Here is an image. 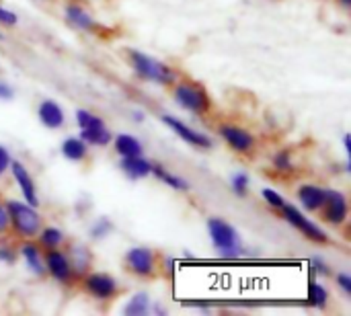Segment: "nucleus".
<instances>
[{
    "label": "nucleus",
    "mask_w": 351,
    "mask_h": 316,
    "mask_svg": "<svg viewBox=\"0 0 351 316\" xmlns=\"http://www.w3.org/2000/svg\"><path fill=\"white\" fill-rule=\"evenodd\" d=\"M173 99L181 109H185L197 117L210 115L212 105H214L208 88L202 82H195L191 78H183L173 84Z\"/></svg>",
    "instance_id": "obj_1"
},
{
    "label": "nucleus",
    "mask_w": 351,
    "mask_h": 316,
    "mask_svg": "<svg viewBox=\"0 0 351 316\" xmlns=\"http://www.w3.org/2000/svg\"><path fill=\"white\" fill-rule=\"evenodd\" d=\"M128 62L134 68L136 76H140L146 82H154L160 86H173L177 82V72L169 64L150 58L138 49H128Z\"/></svg>",
    "instance_id": "obj_2"
},
{
    "label": "nucleus",
    "mask_w": 351,
    "mask_h": 316,
    "mask_svg": "<svg viewBox=\"0 0 351 316\" xmlns=\"http://www.w3.org/2000/svg\"><path fill=\"white\" fill-rule=\"evenodd\" d=\"M8 210V220H10V232L25 241V239H35L39 230L43 228V218L37 212V208L29 206L27 202H6Z\"/></svg>",
    "instance_id": "obj_3"
},
{
    "label": "nucleus",
    "mask_w": 351,
    "mask_h": 316,
    "mask_svg": "<svg viewBox=\"0 0 351 316\" xmlns=\"http://www.w3.org/2000/svg\"><path fill=\"white\" fill-rule=\"evenodd\" d=\"M208 232L214 249L224 259H237L243 253V243L232 224H228L222 218H210L208 220Z\"/></svg>",
    "instance_id": "obj_4"
},
{
    "label": "nucleus",
    "mask_w": 351,
    "mask_h": 316,
    "mask_svg": "<svg viewBox=\"0 0 351 316\" xmlns=\"http://www.w3.org/2000/svg\"><path fill=\"white\" fill-rule=\"evenodd\" d=\"M123 267L134 278L152 280V278L158 276L160 261H158V255L152 249H148V247H132L123 255Z\"/></svg>",
    "instance_id": "obj_5"
},
{
    "label": "nucleus",
    "mask_w": 351,
    "mask_h": 316,
    "mask_svg": "<svg viewBox=\"0 0 351 316\" xmlns=\"http://www.w3.org/2000/svg\"><path fill=\"white\" fill-rule=\"evenodd\" d=\"M80 286H82V292L88 294L97 302H111L119 294L117 280L105 271H93V274L86 271L84 276H80Z\"/></svg>",
    "instance_id": "obj_6"
},
{
    "label": "nucleus",
    "mask_w": 351,
    "mask_h": 316,
    "mask_svg": "<svg viewBox=\"0 0 351 316\" xmlns=\"http://www.w3.org/2000/svg\"><path fill=\"white\" fill-rule=\"evenodd\" d=\"M218 134L220 138L224 140V144L234 152V154H241V156H253L255 150H257V140L255 136L239 125V123H220L218 125Z\"/></svg>",
    "instance_id": "obj_7"
},
{
    "label": "nucleus",
    "mask_w": 351,
    "mask_h": 316,
    "mask_svg": "<svg viewBox=\"0 0 351 316\" xmlns=\"http://www.w3.org/2000/svg\"><path fill=\"white\" fill-rule=\"evenodd\" d=\"M280 214H282V218L290 224V226H294L302 236H306L311 243H315V245H327L329 243V234L319 226V224H315L313 220H308L296 206H290V204H284V208L282 210H278Z\"/></svg>",
    "instance_id": "obj_8"
},
{
    "label": "nucleus",
    "mask_w": 351,
    "mask_h": 316,
    "mask_svg": "<svg viewBox=\"0 0 351 316\" xmlns=\"http://www.w3.org/2000/svg\"><path fill=\"white\" fill-rule=\"evenodd\" d=\"M43 263H45V274H49V278L62 286H72L78 280V276L72 269L70 257L68 253L62 251V247L43 251Z\"/></svg>",
    "instance_id": "obj_9"
},
{
    "label": "nucleus",
    "mask_w": 351,
    "mask_h": 316,
    "mask_svg": "<svg viewBox=\"0 0 351 316\" xmlns=\"http://www.w3.org/2000/svg\"><path fill=\"white\" fill-rule=\"evenodd\" d=\"M321 212H323V220L329 222L331 226L346 224L348 216H350L348 195L343 191H337V189H327V197H325V204H323Z\"/></svg>",
    "instance_id": "obj_10"
},
{
    "label": "nucleus",
    "mask_w": 351,
    "mask_h": 316,
    "mask_svg": "<svg viewBox=\"0 0 351 316\" xmlns=\"http://www.w3.org/2000/svg\"><path fill=\"white\" fill-rule=\"evenodd\" d=\"M162 119V123L165 125H169L183 142H187L189 146H193V148H199V150H210L212 146H214V142H212V138H208L206 134H199L197 130H193V127H189L187 123H183V121H179L177 117H171V115H162L160 117Z\"/></svg>",
    "instance_id": "obj_11"
},
{
    "label": "nucleus",
    "mask_w": 351,
    "mask_h": 316,
    "mask_svg": "<svg viewBox=\"0 0 351 316\" xmlns=\"http://www.w3.org/2000/svg\"><path fill=\"white\" fill-rule=\"evenodd\" d=\"M64 14H66V21L78 29V31H84V33H97L101 27L97 23V19L88 12V8L80 2H74V0H68L66 6H64Z\"/></svg>",
    "instance_id": "obj_12"
},
{
    "label": "nucleus",
    "mask_w": 351,
    "mask_h": 316,
    "mask_svg": "<svg viewBox=\"0 0 351 316\" xmlns=\"http://www.w3.org/2000/svg\"><path fill=\"white\" fill-rule=\"evenodd\" d=\"M10 173H12L14 181L19 183V189H21V193H23V199H25L29 206L37 208V206H39L37 187H35V183H33V177H31L29 171L25 169V165L19 162V160H12V162H10Z\"/></svg>",
    "instance_id": "obj_13"
},
{
    "label": "nucleus",
    "mask_w": 351,
    "mask_h": 316,
    "mask_svg": "<svg viewBox=\"0 0 351 316\" xmlns=\"http://www.w3.org/2000/svg\"><path fill=\"white\" fill-rule=\"evenodd\" d=\"M19 255L23 257V261L27 263V267L33 276H37V278L45 276L43 249L39 247V243H35V239H25L19 247Z\"/></svg>",
    "instance_id": "obj_14"
},
{
    "label": "nucleus",
    "mask_w": 351,
    "mask_h": 316,
    "mask_svg": "<svg viewBox=\"0 0 351 316\" xmlns=\"http://www.w3.org/2000/svg\"><path fill=\"white\" fill-rule=\"evenodd\" d=\"M37 117L39 121L47 127V130H60L64 123H66V115H64V109L51 101V99H45L39 103L37 107Z\"/></svg>",
    "instance_id": "obj_15"
},
{
    "label": "nucleus",
    "mask_w": 351,
    "mask_h": 316,
    "mask_svg": "<svg viewBox=\"0 0 351 316\" xmlns=\"http://www.w3.org/2000/svg\"><path fill=\"white\" fill-rule=\"evenodd\" d=\"M119 169L125 173L128 179L138 181V179H144L152 173V162L146 160L142 154L140 156H121Z\"/></svg>",
    "instance_id": "obj_16"
},
{
    "label": "nucleus",
    "mask_w": 351,
    "mask_h": 316,
    "mask_svg": "<svg viewBox=\"0 0 351 316\" xmlns=\"http://www.w3.org/2000/svg\"><path fill=\"white\" fill-rule=\"evenodd\" d=\"M327 197V189L319 185H300L298 187V199L306 212H321Z\"/></svg>",
    "instance_id": "obj_17"
},
{
    "label": "nucleus",
    "mask_w": 351,
    "mask_h": 316,
    "mask_svg": "<svg viewBox=\"0 0 351 316\" xmlns=\"http://www.w3.org/2000/svg\"><path fill=\"white\" fill-rule=\"evenodd\" d=\"M80 138H82L88 146L105 148L107 144H111L113 134L109 132V127H107L105 123H101V125H93V127L80 130Z\"/></svg>",
    "instance_id": "obj_18"
},
{
    "label": "nucleus",
    "mask_w": 351,
    "mask_h": 316,
    "mask_svg": "<svg viewBox=\"0 0 351 316\" xmlns=\"http://www.w3.org/2000/svg\"><path fill=\"white\" fill-rule=\"evenodd\" d=\"M62 154L70 162H82L88 154V144L78 136V138H66L62 142Z\"/></svg>",
    "instance_id": "obj_19"
},
{
    "label": "nucleus",
    "mask_w": 351,
    "mask_h": 316,
    "mask_svg": "<svg viewBox=\"0 0 351 316\" xmlns=\"http://www.w3.org/2000/svg\"><path fill=\"white\" fill-rule=\"evenodd\" d=\"M150 175H154L160 183H165L167 187H171V189H175V191H189V181H187V179L169 173V171H167L162 165H158V162L152 165V173H150Z\"/></svg>",
    "instance_id": "obj_20"
},
{
    "label": "nucleus",
    "mask_w": 351,
    "mask_h": 316,
    "mask_svg": "<svg viewBox=\"0 0 351 316\" xmlns=\"http://www.w3.org/2000/svg\"><path fill=\"white\" fill-rule=\"evenodd\" d=\"M113 144H115V152L119 156H140L142 154V142L130 134H117L113 138Z\"/></svg>",
    "instance_id": "obj_21"
},
{
    "label": "nucleus",
    "mask_w": 351,
    "mask_h": 316,
    "mask_svg": "<svg viewBox=\"0 0 351 316\" xmlns=\"http://www.w3.org/2000/svg\"><path fill=\"white\" fill-rule=\"evenodd\" d=\"M35 239H37V243H39V247L43 251H47V249H60L64 245V241H66L64 232L60 228H56V226H43Z\"/></svg>",
    "instance_id": "obj_22"
},
{
    "label": "nucleus",
    "mask_w": 351,
    "mask_h": 316,
    "mask_svg": "<svg viewBox=\"0 0 351 316\" xmlns=\"http://www.w3.org/2000/svg\"><path fill=\"white\" fill-rule=\"evenodd\" d=\"M68 257H70L72 269H74V274H76L78 278H80V276H84V274L88 271L90 261H93V257H90L88 249H84V247H80V245H72V247H70Z\"/></svg>",
    "instance_id": "obj_23"
},
{
    "label": "nucleus",
    "mask_w": 351,
    "mask_h": 316,
    "mask_svg": "<svg viewBox=\"0 0 351 316\" xmlns=\"http://www.w3.org/2000/svg\"><path fill=\"white\" fill-rule=\"evenodd\" d=\"M148 311H150V300H148V294H144V292L134 294L130 298V302L125 304V308H123V313L130 316H142L146 315Z\"/></svg>",
    "instance_id": "obj_24"
},
{
    "label": "nucleus",
    "mask_w": 351,
    "mask_h": 316,
    "mask_svg": "<svg viewBox=\"0 0 351 316\" xmlns=\"http://www.w3.org/2000/svg\"><path fill=\"white\" fill-rule=\"evenodd\" d=\"M308 302H311L315 308H319V311L327 308V302H329V292H327V288H325L323 284H319V282H311V286H308Z\"/></svg>",
    "instance_id": "obj_25"
},
{
    "label": "nucleus",
    "mask_w": 351,
    "mask_h": 316,
    "mask_svg": "<svg viewBox=\"0 0 351 316\" xmlns=\"http://www.w3.org/2000/svg\"><path fill=\"white\" fill-rule=\"evenodd\" d=\"M274 169L278 171V173H282V175H290V173H294V160H292V152L290 150H280L276 156H274Z\"/></svg>",
    "instance_id": "obj_26"
},
{
    "label": "nucleus",
    "mask_w": 351,
    "mask_h": 316,
    "mask_svg": "<svg viewBox=\"0 0 351 316\" xmlns=\"http://www.w3.org/2000/svg\"><path fill=\"white\" fill-rule=\"evenodd\" d=\"M111 230H113L111 220H109V218H99V220L90 226V239H93V241H101V239H105Z\"/></svg>",
    "instance_id": "obj_27"
},
{
    "label": "nucleus",
    "mask_w": 351,
    "mask_h": 316,
    "mask_svg": "<svg viewBox=\"0 0 351 316\" xmlns=\"http://www.w3.org/2000/svg\"><path fill=\"white\" fill-rule=\"evenodd\" d=\"M230 185H232V191H234L239 197H245V195L249 193V175H247V173H237V175H232Z\"/></svg>",
    "instance_id": "obj_28"
},
{
    "label": "nucleus",
    "mask_w": 351,
    "mask_h": 316,
    "mask_svg": "<svg viewBox=\"0 0 351 316\" xmlns=\"http://www.w3.org/2000/svg\"><path fill=\"white\" fill-rule=\"evenodd\" d=\"M261 195H263L265 204H267L269 208H274V210H282L284 204H286V199H284L278 191H274V189H269V187H265V189L261 191Z\"/></svg>",
    "instance_id": "obj_29"
},
{
    "label": "nucleus",
    "mask_w": 351,
    "mask_h": 316,
    "mask_svg": "<svg viewBox=\"0 0 351 316\" xmlns=\"http://www.w3.org/2000/svg\"><path fill=\"white\" fill-rule=\"evenodd\" d=\"M16 251L12 249V247H8V245H2L0 247V263H4V265H14L16 263Z\"/></svg>",
    "instance_id": "obj_30"
},
{
    "label": "nucleus",
    "mask_w": 351,
    "mask_h": 316,
    "mask_svg": "<svg viewBox=\"0 0 351 316\" xmlns=\"http://www.w3.org/2000/svg\"><path fill=\"white\" fill-rule=\"evenodd\" d=\"M10 232V220H8V210L6 204L0 199V236H6Z\"/></svg>",
    "instance_id": "obj_31"
},
{
    "label": "nucleus",
    "mask_w": 351,
    "mask_h": 316,
    "mask_svg": "<svg viewBox=\"0 0 351 316\" xmlns=\"http://www.w3.org/2000/svg\"><path fill=\"white\" fill-rule=\"evenodd\" d=\"M335 282H337V286L343 290V294H346V296H351V276L350 274H337V276H335Z\"/></svg>",
    "instance_id": "obj_32"
},
{
    "label": "nucleus",
    "mask_w": 351,
    "mask_h": 316,
    "mask_svg": "<svg viewBox=\"0 0 351 316\" xmlns=\"http://www.w3.org/2000/svg\"><path fill=\"white\" fill-rule=\"evenodd\" d=\"M311 263H313V269H315V271H317L321 278H327V276H331V269L327 267V263H325L321 257H315Z\"/></svg>",
    "instance_id": "obj_33"
},
{
    "label": "nucleus",
    "mask_w": 351,
    "mask_h": 316,
    "mask_svg": "<svg viewBox=\"0 0 351 316\" xmlns=\"http://www.w3.org/2000/svg\"><path fill=\"white\" fill-rule=\"evenodd\" d=\"M10 162H12V158H10V154H8V150L0 144V177L10 169Z\"/></svg>",
    "instance_id": "obj_34"
},
{
    "label": "nucleus",
    "mask_w": 351,
    "mask_h": 316,
    "mask_svg": "<svg viewBox=\"0 0 351 316\" xmlns=\"http://www.w3.org/2000/svg\"><path fill=\"white\" fill-rule=\"evenodd\" d=\"M0 23L12 27V25H16V14L12 10H8V8H4V6H0Z\"/></svg>",
    "instance_id": "obj_35"
},
{
    "label": "nucleus",
    "mask_w": 351,
    "mask_h": 316,
    "mask_svg": "<svg viewBox=\"0 0 351 316\" xmlns=\"http://www.w3.org/2000/svg\"><path fill=\"white\" fill-rule=\"evenodd\" d=\"M12 97H14L12 86H10V84H6V82H0V101H10Z\"/></svg>",
    "instance_id": "obj_36"
},
{
    "label": "nucleus",
    "mask_w": 351,
    "mask_h": 316,
    "mask_svg": "<svg viewBox=\"0 0 351 316\" xmlns=\"http://www.w3.org/2000/svg\"><path fill=\"white\" fill-rule=\"evenodd\" d=\"M341 2V6H346V8H350L351 6V0H339Z\"/></svg>",
    "instance_id": "obj_37"
},
{
    "label": "nucleus",
    "mask_w": 351,
    "mask_h": 316,
    "mask_svg": "<svg viewBox=\"0 0 351 316\" xmlns=\"http://www.w3.org/2000/svg\"><path fill=\"white\" fill-rule=\"evenodd\" d=\"M0 39H2V35H0Z\"/></svg>",
    "instance_id": "obj_38"
}]
</instances>
